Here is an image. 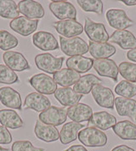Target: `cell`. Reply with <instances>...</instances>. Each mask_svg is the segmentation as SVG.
I'll return each mask as SVG.
<instances>
[{
    "label": "cell",
    "mask_w": 136,
    "mask_h": 151,
    "mask_svg": "<svg viewBox=\"0 0 136 151\" xmlns=\"http://www.w3.org/2000/svg\"><path fill=\"white\" fill-rule=\"evenodd\" d=\"M54 98L65 107H71L79 103L82 98L80 93H76L71 88H60L55 91Z\"/></svg>",
    "instance_id": "24"
},
{
    "label": "cell",
    "mask_w": 136,
    "mask_h": 151,
    "mask_svg": "<svg viewBox=\"0 0 136 151\" xmlns=\"http://www.w3.org/2000/svg\"><path fill=\"white\" fill-rule=\"evenodd\" d=\"M77 3L85 12L103 14V2L101 0H77Z\"/></svg>",
    "instance_id": "35"
},
{
    "label": "cell",
    "mask_w": 136,
    "mask_h": 151,
    "mask_svg": "<svg viewBox=\"0 0 136 151\" xmlns=\"http://www.w3.org/2000/svg\"><path fill=\"white\" fill-rule=\"evenodd\" d=\"M116 48L109 42H88V52L95 60L108 59L116 54Z\"/></svg>",
    "instance_id": "22"
},
{
    "label": "cell",
    "mask_w": 136,
    "mask_h": 151,
    "mask_svg": "<svg viewBox=\"0 0 136 151\" xmlns=\"http://www.w3.org/2000/svg\"><path fill=\"white\" fill-rule=\"evenodd\" d=\"M12 142L11 133L8 128L0 125V144H9Z\"/></svg>",
    "instance_id": "38"
},
{
    "label": "cell",
    "mask_w": 136,
    "mask_h": 151,
    "mask_svg": "<svg viewBox=\"0 0 136 151\" xmlns=\"http://www.w3.org/2000/svg\"><path fill=\"white\" fill-rule=\"evenodd\" d=\"M106 17L109 25L116 29V31L126 30L135 25V21L129 19L126 12L122 9H111L106 12Z\"/></svg>",
    "instance_id": "7"
},
{
    "label": "cell",
    "mask_w": 136,
    "mask_h": 151,
    "mask_svg": "<svg viewBox=\"0 0 136 151\" xmlns=\"http://www.w3.org/2000/svg\"><path fill=\"white\" fill-rule=\"evenodd\" d=\"M79 73L68 68L60 70L53 75V79L56 84H59L62 88H70L74 86L76 83L80 79Z\"/></svg>",
    "instance_id": "26"
},
{
    "label": "cell",
    "mask_w": 136,
    "mask_h": 151,
    "mask_svg": "<svg viewBox=\"0 0 136 151\" xmlns=\"http://www.w3.org/2000/svg\"><path fill=\"white\" fill-rule=\"evenodd\" d=\"M122 3H123L127 6H135V5H136V0H122Z\"/></svg>",
    "instance_id": "42"
},
{
    "label": "cell",
    "mask_w": 136,
    "mask_h": 151,
    "mask_svg": "<svg viewBox=\"0 0 136 151\" xmlns=\"http://www.w3.org/2000/svg\"><path fill=\"white\" fill-rule=\"evenodd\" d=\"M93 66L95 71L104 77H108L113 82H117L118 76V66L116 62L111 59H102V60H95Z\"/></svg>",
    "instance_id": "13"
},
{
    "label": "cell",
    "mask_w": 136,
    "mask_h": 151,
    "mask_svg": "<svg viewBox=\"0 0 136 151\" xmlns=\"http://www.w3.org/2000/svg\"><path fill=\"white\" fill-rule=\"evenodd\" d=\"M127 58L131 61L136 62V48L129 50L127 53Z\"/></svg>",
    "instance_id": "41"
},
{
    "label": "cell",
    "mask_w": 136,
    "mask_h": 151,
    "mask_svg": "<svg viewBox=\"0 0 136 151\" xmlns=\"http://www.w3.org/2000/svg\"><path fill=\"white\" fill-rule=\"evenodd\" d=\"M0 151H9L8 149H5V148H3L1 145H0Z\"/></svg>",
    "instance_id": "43"
},
{
    "label": "cell",
    "mask_w": 136,
    "mask_h": 151,
    "mask_svg": "<svg viewBox=\"0 0 136 151\" xmlns=\"http://www.w3.org/2000/svg\"><path fill=\"white\" fill-rule=\"evenodd\" d=\"M77 139L86 147H104L107 144L106 134L101 130L91 127L80 131Z\"/></svg>",
    "instance_id": "1"
},
{
    "label": "cell",
    "mask_w": 136,
    "mask_h": 151,
    "mask_svg": "<svg viewBox=\"0 0 136 151\" xmlns=\"http://www.w3.org/2000/svg\"><path fill=\"white\" fill-rule=\"evenodd\" d=\"M0 101L7 108L22 110V101L20 94L10 87L0 88Z\"/></svg>",
    "instance_id": "18"
},
{
    "label": "cell",
    "mask_w": 136,
    "mask_h": 151,
    "mask_svg": "<svg viewBox=\"0 0 136 151\" xmlns=\"http://www.w3.org/2000/svg\"><path fill=\"white\" fill-rule=\"evenodd\" d=\"M19 82L17 74L5 65H0V83L14 84Z\"/></svg>",
    "instance_id": "36"
},
{
    "label": "cell",
    "mask_w": 136,
    "mask_h": 151,
    "mask_svg": "<svg viewBox=\"0 0 136 151\" xmlns=\"http://www.w3.org/2000/svg\"><path fill=\"white\" fill-rule=\"evenodd\" d=\"M64 60V57H54L48 53L40 54L35 57V64L37 67L48 74L53 75L61 70Z\"/></svg>",
    "instance_id": "3"
},
{
    "label": "cell",
    "mask_w": 136,
    "mask_h": 151,
    "mask_svg": "<svg viewBox=\"0 0 136 151\" xmlns=\"http://www.w3.org/2000/svg\"><path fill=\"white\" fill-rule=\"evenodd\" d=\"M0 123L3 127L10 129H18L24 126V122L18 113L9 109L0 110Z\"/></svg>",
    "instance_id": "27"
},
{
    "label": "cell",
    "mask_w": 136,
    "mask_h": 151,
    "mask_svg": "<svg viewBox=\"0 0 136 151\" xmlns=\"http://www.w3.org/2000/svg\"><path fill=\"white\" fill-rule=\"evenodd\" d=\"M18 9L23 16L31 20H38L44 16L45 11L40 3L33 0H22L18 3Z\"/></svg>",
    "instance_id": "11"
},
{
    "label": "cell",
    "mask_w": 136,
    "mask_h": 151,
    "mask_svg": "<svg viewBox=\"0 0 136 151\" xmlns=\"http://www.w3.org/2000/svg\"><path fill=\"white\" fill-rule=\"evenodd\" d=\"M93 116L92 108L83 103H78L67 109V116L75 122H88Z\"/></svg>",
    "instance_id": "21"
},
{
    "label": "cell",
    "mask_w": 136,
    "mask_h": 151,
    "mask_svg": "<svg viewBox=\"0 0 136 151\" xmlns=\"http://www.w3.org/2000/svg\"><path fill=\"white\" fill-rule=\"evenodd\" d=\"M20 15L18 5L13 0H0V17L4 19H16Z\"/></svg>",
    "instance_id": "31"
},
{
    "label": "cell",
    "mask_w": 136,
    "mask_h": 151,
    "mask_svg": "<svg viewBox=\"0 0 136 151\" xmlns=\"http://www.w3.org/2000/svg\"><path fill=\"white\" fill-rule=\"evenodd\" d=\"M94 60L91 58L83 57L82 55L70 57L67 60V66L77 73H86L93 67Z\"/></svg>",
    "instance_id": "28"
},
{
    "label": "cell",
    "mask_w": 136,
    "mask_h": 151,
    "mask_svg": "<svg viewBox=\"0 0 136 151\" xmlns=\"http://www.w3.org/2000/svg\"><path fill=\"white\" fill-rule=\"evenodd\" d=\"M85 127V125L75 122H67L63 125L60 132V141L62 144H68L77 139L79 132Z\"/></svg>",
    "instance_id": "25"
},
{
    "label": "cell",
    "mask_w": 136,
    "mask_h": 151,
    "mask_svg": "<svg viewBox=\"0 0 136 151\" xmlns=\"http://www.w3.org/2000/svg\"><path fill=\"white\" fill-rule=\"evenodd\" d=\"M118 71L126 81L136 83V64L122 62L118 66Z\"/></svg>",
    "instance_id": "33"
},
{
    "label": "cell",
    "mask_w": 136,
    "mask_h": 151,
    "mask_svg": "<svg viewBox=\"0 0 136 151\" xmlns=\"http://www.w3.org/2000/svg\"><path fill=\"white\" fill-rule=\"evenodd\" d=\"M51 106L49 99L39 93L34 92L27 95L24 102L25 110H33L36 112H43Z\"/></svg>",
    "instance_id": "17"
},
{
    "label": "cell",
    "mask_w": 136,
    "mask_h": 151,
    "mask_svg": "<svg viewBox=\"0 0 136 151\" xmlns=\"http://www.w3.org/2000/svg\"><path fill=\"white\" fill-rule=\"evenodd\" d=\"M116 124V118L106 111H99L93 113V116L88 122L87 126L99 130H108Z\"/></svg>",
    "instance_id": "15"
},
{
    "label": "cell",
    "mask_w": 136,
    "mask_h": 151,
    "mask_svg": "<svg viewBox=\"0 0 136 151\" xmlns=\"http://www.w3.org/2000/svg\"><path fill=\"white\" fill-rule=\"evenodd\" d=\"M83 31L89 40L95 42H107L110 38L108 32L102 23L95 22L88 17L85 19Z\"/></svg>",
    "instance_id": "8"
},
{
    "label": "cell",
    "mask_w": 136,
    "mask_h": 151,
    "mask_svg": "<svg viewBox=\"0 0 136 151\" xmlns=\"http://www.w3.org/2000/svg\"><path fill=\"white\" fill-rule=\"evenodd\" d=\"M116 136L122 140H136V125L129 121H122L112 127Z\"/></svg>",
    "instance_id": "30"
},
{
    "label": "cell",
    "mask_w": 136,
    "mask_h": 151,
    "mask_svg": "<svg viewBox=\"0 0 136 151\" xmlns=\"http://www.w3.org/2000/svg\"><path fill=\"white\" fill-rule=\"evenodd\" d=\"M114 106L120 116H128L136 122V101L122 97L115 98Z\"/></svg>",
    "instance_id": "23"
},
{
    "label": "cell",
    "mask_w": 136,
    "mask_h": 151,
    "mask_svg": "<svg viewBox=\"0 0 136 151\" xmlns=\"http://www.w3.org/2000/svg\"><path fill=\"white\" fill-rule=\"evenodd\" d=\"M12 151H44L43 148H38L33 145L30 141H16L12 144Z\"/></svg>",
    "instance_id": "37"
},
{
    "label": "cell",
    "mask_w": 136,
    "mask_h": 151,
    "mask_svg": "<svg viewBox=\"0 0 136 151\" xmlns=\"http://www.w3.org/2000/svg\"><path fill=\"white\" fill-rule=\"evenodd\" d=\"M67 119V109L56 106H50L47 110L41 112L38 120L41 122L53 127L61 126Z\"/></svg>",
    "instance_id": "5"
},
{
    "label": "cell",
    "mask_w": 136,
    "mask_h": 151,
    "mask_svg": "<svg viewBox=\"0 0 136 151\" xmlns=\"http://www.w3.org/2000/svg\"><path fill=\"white\" fill-rule=\"evenodd\" d=\"M48 8L52 14L60 21L76 20L77 9L75 6L67 1H52Z\"/></svg>",
    "instance_id": "6"
},
{
    "label": "cell",
    "mask_w": 136,
    "mask_h": 151,
    "mask_svg": "<svg viewBox=\"0 0 136 151\" xmlns=\"http://www.w3.org/2000/svg\"><path fill=\"white\" fill-rule=\"evenodd\" d=\"M18 44L19 41L17 37L6 30H0V49L7 52L12 48H16Z\"/></svg>",
    "instance_id": "32"
},
{
    "label": "cell",
    "mask_w": 136,
    "mask_h": 151,
    "mask_svg": "<svg viewBox=\"0 0 136 151\" xmlns=\"http://www.w3.org/2000/svg\"><path fill=\"white\" fill-rule=\"evenodd\" d=\"M34 133L39 140L46 143L55 142L60 137V132L55 127L43 123L39 120L36 121Z\"/></svg>",
    "instance_id": "19"
},
{
    "label": "cell",
    "mask_w": 136,
    "mask_h": 151,
    "mask_svg": "<svg viewBox=\"0 0 136 151\" xmlns=\"http://www.w3.org/2000/svg\"><path fill=\"white\" fill-rule=\"evenodd\" d=\"M111 151H135L134 149H132V148H130L129 146H127V145H118V146H116L115 148H113Z\"/></svg>",
    "instance_id": "40"
},
{
    "label": "cell",
    "mask_w": 136,
    "mask_h": 151,
    "mask_svg": "<svg viewBox=\"0 0 136 151\" xmlns=\"http://www.w3.org/2000/svg\"><path fill=\"white\" fill-rule=\"evenodd\" d=\"M111 43H116L124 50H131L136 48V37L128 30L115 31L109 38Z\"/></svg>",
    "instance_id": "20"
},
{
    "label": "cell",
    "mask_w": 136,
    "mask_h": 151,
    "mask_svg": "<svg viewBox=\"0 0 136 151\" xmlns=\"http://www.w3.org/2000/svg\"><path fill=\"white\" fill-rule=\"evenodd\" d=\"M60 43L61 51L70 57L85 55L88 52V44L79 37L71 38L60 37Z\"/></svg>",
    "instance_id": "2"
},
{
    "label": "cell",
    "mask_w": 136,
    "mask_h": 151,
    "mask_svg": "<svg viewBox=\"0 0 136 151\" xmlns=\"http://www.w3.org/2000/svg\"><path fill=\"white\" fill-rule=\"evenodd\" d=\"M28 82L34 89L37 91V93H39L43 95L53 94L57 90V84L55 83L54 79L43 73L33 76L28 80Z\"/></svg>",
    "instance_id": "4"
},
{
    "label": "cell",
    "mask_w": 136,
    "mask_h": 151,
    "mask_svg": "<svg viewBox=\"0 0 136 151\" xmlns=\"http://www.w3.org/2000/svg\"><path fill=\"white\" fill-rule=\"evenodd\" d=\"M38 23V20H31L25 16H19L10 21L9 27L18 34L23 37H28L36 32Z\"/></svg>",
    "instance_id": "12"
},
{
    "label": "cell",
    "mask_w": 136,
    "mask_h": 151,
    "mask_svg": "<svg viewBox=\"0 0 136 151\" xmlns=\"http://www.w3.org/2000/svg\"><path fill=\"white\" fill-rule=\"evenodd\" d=\"M52 27L56 32L66 38H71L77 37L82 33L83 27L81 23L76 20H65V21H55L52 24Z\"/></svg>",
    "instance_id": "10"
},
{
    "label": "cell",
    "mask_w": 136,
    "mask_h": 151,
    "mask_svg": "<svg viewBox=\"0 0 136 151\" xmlns=\"http://www.w3.org/2000/svg\"><path fill=\"white\" fill-rule=\"evenodd\" d=\"M33 45L43 51H53L59 48V43L54 35L48 32H38L33 36Z\"/></svg>",
    "instance_id": "16"
},
{
    "label": "cell",
    "mask_w": 136,
    "mask_h": 151,
    "mask_svg": "<svg viewBox=\"0 0 136 151\" xmlns=\"http://www.w3.org/2000/svg\"><path fill=\"white\" fill-rule=\"evenodd\" d=\"M63 151H88L87 150V149L84 147V146H82V145H72V146H71V147H69L68 149L67 150H65Z\"/></svg>",
    "instance_id": "39"
},
{
    "label": "cell",
    "mask_w": 136,
    "mask_h": 151,
    "mask_svg": "<svg viewBox=\"0 0 136 151\" xmlns=\"http://www.w3.org/2000/svg\"><path fill=\"white\" fill-rule=\"evenodd\" d=\"M91 93L98 105L110 110L114 109L115 96L113 92L109 88L101 84H96L91 90Z\"/></svg>",
    "instance_id": "9"
},
{
    "label": "cell",
    "mask_w": 136,
    "mask_h": 151,
    "mask_svg": "<svg viewBox=\"0 0 136 151\" xmlns=\"http://www.w3.org/2000/svg\"><path fill=\"white\" fill-rule=\"evenodd\" d=\"M101 83V79H100L96 76L93 74H87L80 77V79L73 86V90L76 93H80L82 95L88 94L89 93H91V90L95 85Z\"/></svg>",
    "instance_id": "29"
},
{
    "label": "cell",
    "mask_w": 136,
    "mask_h": 151,
    "mask_svg": "<svg viewBox=\"0 0 136 151\" xmlns=\"http://www.w3.org/2000/svg\"><path fill=\"white\" fill-rule=\"evenodd\" d=\"M3 60L5 65L14 72L24 71L31 69V66L25 56L19 52L7 51L3 55Z\"/></svg>",
    "instance_id": "14"
},
{
    "label": "cell",
    "mask_w": 136,
    "mask_h": 151,
    "mask_svg": "<svg viewBox=\"0 0 136 151\" xmlns=\"http://www.w3.org/2000/svg\"><path fill=\"white\" fill-rule=\"evenodd\" d=\"M115 93L119 97L131 99L136 95V86L126 80L121 81L116 86Z\"/></svg>",
    "instance_id": "34"
}]
</instances>
